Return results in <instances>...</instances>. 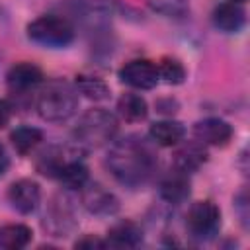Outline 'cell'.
Returning <instances> with one entry per match:
<instances>
[{
	"mask_svg": "<svg viewBox=\"0 0 250 250\" xmlns=\"http://www.w3.org/2000/svg\"><path fill=\"white\" fill-rule=\"evenodd\" d=\"M246 14L236 2H225L219 4L213 12V23L225 33H236L244 27Z\"/></svg>",
	"mask_w": 250,
	"mask_h": 250,
	"instance_id": "cell-12",
	"label": "cell"
},
{
	"mask_svg": "<svg viewBox=\"0 0 250 250\" xmlns=\"http://www.w3.org/2000/svg\"><path fill=\"white\" fill-rule=\"evenodd\" d=\"M45 217H47L45 227L53 232V236H66V232L74 227L72 211L66 199H53Z\"/></svg>",
	"mask_w": 250,
	"mask_h": 250,
	"instance_id": "cell-13",
	"label": "cell"
},
{
	"mask_svg": "<svg viewBox=\"0 0 250 250\" xmlns=\"http://www.w3.org/2000/svg\"><path fill=\"white\" fill-rule=\"evenodd\" d=\"M141 240H143V230L133 221H121L107 230L105 242L109 246H117V248H133V246L141 244Z\"/></svg>",
	"mask_w": 250,
	"mask_h": 250,
	"instance_id": "cell-16",
	"label": "cell"
},
{
	"mask_svg": "<svg viewBox=\"0 0 250 250\" xmlns=\"http://www.w3.org/2000/svg\"><path fill=\"white\" fill-rule=\"evenodd\" d=\"M193 137L201 145L225 146L232 139V127L219 117H207L193 125Z\"/></svg>",
	"mask_w": 250,
	"mask_h": 250,
	"instance_id": "cell-10",
	"label": "cell"
},
{
	"mask_svg": "<svg viewBox=\"0 0 250 250\" xmlns=\"http://www.w3.org/2000/svg\"><path fill=\"white\" fill-rule=\"evenodd\" d=\"M156 68H158V78H162L168 84H182L186 78V68L178 59L164 57L160 59V62H156Z\"/></svg>",
	"mask_w": 250,
	"mask_h": 250,
	"instance_id": "cell-23",
	"label": "cell"
},
{
	"mask_svg": "<svg viewBox=\"0 0 250 250\" xmlns=\"http://www.w3.org/2000/svg\"><path fill=\"white\" fill-rule=\"evenodd\" d=\"M31 229L21 223H8L0 227V248L4 250H20L31 242Z\"/></svg>",
	"mask_w": 250,
	"mask_h": 250,
	"instance_id": "cell-19",
	"label": "cell"
},
{
	"mask_svg": "<svg viewBox=\"0 0 250 250\" xmlns=\"http://www.w3.org/2000/svg\"><path fill=\"white\" fill-rule=\"evenodd\" d=\"M8 164H10V162H8V154H6V150L0 146V178H2L4 172L8 170Z\"/></svg>",
	"mask_w": 250,
	"mask_h": 250,
	"instance_id": "cell-27",
	"label": "cell"
},
{
	"mask_svg": "<svg viewBox=\"0 0 250 250\" xmlns=\"http://www.w3.org/2000/svg\"><path fill=\"white\" fill-rule=\"evenodd\" d=\"M189 195V180L188 174L174 168L172 174H168L160 184V197L168 203H182Z\"/></svg>",
	"mask_w": 250,
	"mask_h": 250,
	"instance_id": "cell-15",
	"label": "cell"
},
{
	"mask_svg": "<svg viewBox=\"0 0 250 250\" xmlns=\"http://www.w3.org/2000/svg\"><path fill=\"white\" fill-rule=\"evenodd\" d=\"M154 12L168 16V18H182L189 10L188 0H145Z\"/></svg>",
	"mask_w": 250,
	"mask_h": 250,
	"instance_id": "cell-24",
	"label": "cell"
},
{
	"mask_svg": "<svg viewBox=\"0 0 250 250\" xmlns=\"http://www.w3.org/2000/svg\"><path fill=\"white\" fill-rule=\"evenodd\" d=\"M117 133V117L107 109H88L74 127V143L80 150L100 148L113 141Z\"/></svg>",
	"mask_w": 250,
	"mask_h": 250,
	"instance_id": "cell-3",
	"label": "cell"
},
{
	"mask_svg": "<svg viewBox=\"0 0 250 250\" xmlns=\"http://www.w3.org/2000/svg\"><path fill=\"white\" fill-rule=\"evenodd\" d=\"M41 80H43V72L33 62H18L6 74L8 90L16 96H23V94L31 92L33 88H37L41 84Z\"/></svg>",
	"mask_w": 250,
	"mask_h": 250,
	"instance_id": "cell-9",
	"label": "cell"
},
{
	"mask_svg": "<svg viewBox=\"0 0 250 250\" xmlns=\"http://www.w3.org/2000/svg\"><path fill=\"white\" fill-rule=\"evenodd\" d=\"M80 195H82V205L86 207V211L96 217H109L117 213L119 209L117 197L100 184L86 182L84 188L80 189Z\"/></svg>",
	"mask_w": 250,
	"mask_h": 250,
	"instance_id": "cell-7",
	"label": "cell"
},
{
	"mask_svg": "<svg viewBox=\"0 0 250 250\" xmlns=\"http://www.w3.org/2000/svg\"><path fill=\"white\" fill-rule=\"evenodd\" d=\"M72 158H78L76 148H66V146H49L45 148L37 160H35V168L39 174L47 176V178H57L59 172L64 168L66 162H70Z\"/></svg>",
	"mask_w": 250,
	"mask_h": 250,
	"instance_id": "cell-11",
	"label": "cell"
},
{
	"mask_svg": "<svg viewBox=\"0 0 250 250\" xmlns=\"http://www.w3.org/2000/svg\"><path fill=\"white\" fill-rule=\"evenodd\" d=\"M207 160V152L203 148L201 143H186L182 145L176 154H174V168L184 172V174H191L197 168H201V164Z\"/></svg>",
	"mask_w": 250,
	"mask_h": 250,
	"instance_id": "cell-14",
	"label": "cell"
},
{
	"mask_svg": "<svg viewBox=\"0 0 250 250\" xmlns=\"http://www.w3.org/2000/svg\"><path fill=\"white\" fill-rule=\"evenodd\" d=\"M27 37L37 45L59 49L72 43L74 25L62 16L47 14V16H39L27 25Z\"/></svg>",
	"mask_w": 250,
	"mask_h": 250,
	"instance_id": "cell-4",
	"label": "cell"
},
{
	"mask_svg": "<svg viewBox=\"0 0 250 250\" xmlns=\"http://www.w3.org/2000/svg\"><path fill=\"white\" fill-rule=\"evenodd\" d=\"M10 117H12V105L6 100H0V129L8 125Z\"/></svg>",
	"mask_w": 250,
	"mask_h": 250,
	"instance_id": "cell-26",
	"label": "cell"
},
{
	"mask_svg": "<svg viewBox=\"0 0 250 250\" xmlns=\"http://www.w3.org/2000/svg\"><path fill=\"white\" fill-rule=\"evenodd\" d=\"M105 166L119 184L127 188H141L156 172L158 160L146 141L129 135L111 143Z\"/></svg>",
	"mask_w": 250,
	"mask_h": 250,
	"instance_id": "cell-1",
	"label": "cell"
},
{
	"mask_svg": "<svg viewBox=\"0 0 250 250\" xmlns=\"http://www.w3.org/2000/svg\"><path fill=\"white\" fill-rule=\"evenodd\" d=\"M8 201L18 213L29 215L37 209L41 201V188L35 180H29V178L16 180L8 188Z\"/></svg>",
	"mask_w": 250,
	"mask_h": 250,
	"instance_id": "cell-8",
	"label": "cell"
},
{
	"mask_svg": "<svg viewBox=\"0 0 250 250\" xmlns=\"http://www.w3.org/2000/svg\"><path fill=\"white\" fill-rule=\"evenodd\" d=\"M74 88H76V92H80L82 96H86L88 100H94V102H102L109 96V86L102 78L92 76V74H76Z\"/></svg>",
	"mask_w": 250,
	"mask_h": 250,
	"instance_id": "cell-20",
	"label": "cell"
},
{
	"mask_svg": "<svg viewBox=\"0 0 250 250\" xmlns=\"http://www.w3.org/2000/svg\"><path fill=\"white\" fill-rule=\"evenodd\" d=\"M105 244H107L105 240H102V238H98L94 234H86V236H82L80 240L74 242L76 248H104Z\"/></svg>",
	"mask_w": 250,
	"mask_h": 250,
	"instance_id": "cell-25",
	"label": "cell"
},
{
	"mask_svg": "<svg viewBox=\"0 0 250 250\" xmlns=\"http://www.w3.org/2000/svg\"><path fill=\"white\" fill-rule=\"evenodd\" d=\"M230 2H236V4H240V2H244V0H230Z\"/></svg>",
	"mask_w": 250,
	"mask_h": 250,
	"instance_id": "cell-28",
	"label": "cell"
},
{
	"mask_svg": "<svg viewBox=\"0 0 250 250\" xmlns=\"http://www.w3.org/2000/svg\"><path fill=\"white\" fill-rule=\"evenodd\" d=\"M117 113L127 123H139V121L146 119V115H148L146 100L143 96H139V94H133V92L123 94L117 100Z\"/></svg>",
	"mask_w": 250,
	"mask_h": 250,
	"instance_id": "cell-18",
	"label": "cell"
},
{
	"mask_svg": "<svg viewBox=\"0 0 250 250\" xmlns=\"http://www.w3.org/2000/svg\"><path fill=\"white\" fill-rule=\"evenodd\" d=\"M10 141L20 154H27L43 141V131L37 127H31V125H21L12 131Z\"/></svg>",
	"mask_w": 250,
	"mask_h": 250,
	"instance_id": "cell-21",
	"label": "cell"
},
{
	"mask_svg": "<svg viewBox=\"0 0 250 250\" xmlns=\"http://www.w3.org/2000/svg\"><path fill=\"white\" fill-rule=\"evenodd\" d=\"M57 180L68 188V189H82L84 184L88 182V168L80 158H72L70 162L64 164V168L59 172Z\"/></svg>",
	"mask_w": 250,
	"mask_h": 250,
	"instance_id": "cell-22",
	"label": "cell"
},
{
	"mask_svg": "<svg viewBox=\"0 0 250 250\" xmlns=\"http://www.w3.org/2000/svg\"><path fill=\"white\" fill-rule=\"evenodd\" d=\"M35 107L43 121H51V123L66 121L68 117L74 115L78 107V92L72 84H68L62 78L49 80L41 88Z\"/></svg>",
	"mask_w": 250,
	"mask_h": 250,
	"instance_id": "cell-2",
	"label": "cell"
},
{
	"mask_svg": "<svg viewBox=\"0 0 250 250\" xmlns=\"http://www.w3.org/2000/svg\"><path fill=\"white\" fill-rule=\"evenodd\" d=\"M119 78L123 84L135 88V90H150L158 84V68L156 62L148 59H135L129 61L119 70Z\"/></svg>",
	"mask_w": 250,
	"mask_h": 250,
	"instance_id": "cell-6",
	"label": "cell"
},
{
	"mask_svg": "<svg viewBox=\"0 0 250 250\" xmlns=\"http://www.w3.org/2000/svg\"><path fill=\"white\" fill-rule=\"evenodd\" d=\"M148 135H150V139H152L156 145H160V146H174V145H178V143L184 139L186 129H184V125L178 123V121L162 119V121H156V123L150 125Z\"/></svg>",
	"mask_w": 250,
	"mask_h": 250,
	"instance_id": "cell-17",
	"label": "cell"
},
{
	"mask_svg": "<svg viewBox=\"0 0 250 250\" xmlns=\"http://www.w3.org/2000/svg\"><path fill=\"white\" fill-rule=\"evenodd\" d=\"M188 229L193 238L209 240L221 229V209L211 199L195 201L188 211Z\"/></svg>",
	"mask_w": 250,
	"mask_h": 250,
	"instance_id": "cell-5",
	"label": "cell"
}]
</instances>
